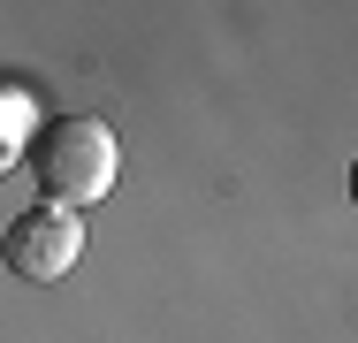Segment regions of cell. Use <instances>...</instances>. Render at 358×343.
I'll return each instance as SVG.
<instances>
[{
	"mask_svg": "<svg viewBox=\"0 0 358 343\" xmlns=\"http://www.w3.org/2000/svg\"><path fill=\"white\" fill-rule=\"evenodd\" d=\"M0 260L23 274V282H62V274L84 260V221H76L69 206H23L15 221H8V237H0Z\"/></svg>",
	"mask_w": 358,
	"mask_h": 343,
	"instance_id": "cell-2",
	"label": "cell"
},
{
	"mask_svg": "<svg viewBox=\"0 0 358 343\" xmlns=\"http://www.w3.org/2000/svg\"><path fill=\"white\" fill-rule=\"evenodd\" d=\"M31 99L15 92V84H0V168H15L23 160V145H31Z\"/></svg>",
	"mask_w": 358,
	"mask_h": 343,
	"instance_id": "cell-3",
	"label": "cell"
},
{
	"mask_svg": "<svg viewBox=\"0 0 358 343\" xmlns=\"http://www.w3.org/2000/svg\"><path fill=\"white\" fill-rule=\"evenodd\" d=\"M23 168H31V183H38V199H46V206L84 214L92 199H107V191H115L122 145H115V130H107L99 115H62V122L31 130Z\"/></svg>",
	"mask_w": 358,
	"mask_h": 343,
	"instance_id": "cell-1",
	"label": "cell"
}]
</instances>
